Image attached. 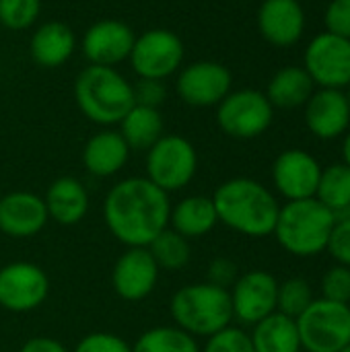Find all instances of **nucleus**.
Masks as SVG:
<instances>
[{"label":"nucleus","mask_w":350,"mask_h":352,"mask_svg":"<svg viewBox=\"0 0 350 352\" xmlns=\"http://www.w3.org/2000/svg\"><path fill=\"white\" fill-rule=\"evenodd\" d=\"M171 214L169 194L149 177H128L118 182L103 204V217L118 241L128 248H149L167 229Z\"/></svg>","instance_id":"nucleus-1"},{"label":"nucleus","mask_w":350,"mask_h":352,"mask_svg":"<svg viewBox=\"0 0 350 352\" xmlns=\"http://www.w3.org/2000/svg\"><path fill=\"white\" fill-rule=\"evenodd\" d=\"M219 223L248 237L274 233L281 204L274 194L256 179L233 177L221 184L212 196Z\"/></svg>","instance_id":"nucleus-2"},{"label":"nucleus","mask_w":350,"mask_h":352,"mask_svg":"<svg viewBox=\"0 0 350 352\" xmlns=\"http://www.w3.org/2000/svg\"><path fill=\"white\" fill-rule=\"evenodd\" d=\"M78 109L99 126L120 124L136 105L132 82L111 66H85L74 80Z\"/></svg>","instance_id":"nucleus-3"},{"label":"nucleus","mask_w":350,"mask_h":352,"mask_svg":"<svg viewBox=\"0 0 350 352\" xmlns=\"http://www.w3.org/2000/svg\"><path fill=\"white\" fill-rule=\"evenodd\" d=\"M336 214L320 200H293L281 206L274 237L285 252L297 258H314L328 250Z\"/></svg>","instance_id":"nucleus-4"},{"label":"nucleus","mask_w":350,"mask_h":352,"mask_svg":"<svg viewBox=\"0 0 350 352\" xmlns=\"http://www.w3.org/2000/svg\"><path fill=\"white\" fill-rule=\"evenodd\" d=\"M171 316L177 328L190 336L210 338L231 326V293L210 283L188 285L173 295Z\"/></svg>","instance_id":"nucleus-5"},{"label":"nucleus","mask_w":350,"mask_h":352,"mask_svg":"<svg viewBox=\"0 0 350 352\" xmlns=\"http://www.w3.org/2000/svg\"><path fill=\"white\" fill-rule=\"evenodd\" d=\"M295 322L305 352H338L350 344V309L344 303L314 299Z\"/></svg>","instance_id":"nucleus-6"},{"label":"nucleus","mask_w":350,"mask_h":352,"mask_svg":"<svg viewBox=\"0 0 350 352\" xmlns=\"http://www.w3.org/2000/svg\"><path fill=\"white\" fill-rule=\"evenodd\" d=\"M198 169L194 144L177 134H163L146 155V177L163 192L186 188Z\"/></svg>","instance_id":"nucleus-7"},{"label":"nucleus","mask_w":350,"mask_h":352,"mask_svg":"<svg viewBox=\"0 0 350 352\" xmlns=\"http://www.w3.org/2000/svg\"><path fill=\"white\" fill-rule=\"evenodd\" d=\"M274 120V107L266 93L258 89L231 91L217 105L219 128L237 140H252L262 136Z\"/></svg>","instance_id":"nucleus-8"},{"label":"nucleus","mask_w":350,"mask_h":352,"mask_svg":"<svg viewBox=\"0 0 350 352\" xmlns=\"http://www.w3.org/2000/svg\"><path fill=\"white\" fill-rule=\"evenodd\" d=\"M184 58L186 47L182 37L175 31L157 27L136 35L128 62L138 78L165 80L179 72Z\"/></svg>","instance_id":"nucleus-9"},{"label":"nucleus","mask_w":350,"mask_h":352,"mask_svg":"<svg viewBox=\"0 0 350 352\" xmlns=\"http://www.w3.org/2000/svg\"><path fill=\"white\" fill-rule=\"evenodd\" d=\"M303 68L320 89H344L350 85V39L324 31L316 35L303 54Z\"/></svg>","instance_id":"nucleus-10"},{"label":"nucleus","mask_w":350,"mask_h":352,"mask_svg":"<svg viewBox=\"0 0 350 352\" xmlns=\"http://www.w3.org/2000/svg\"><path fill=\"white\" fill-rule=\"evenodd\" d=\"M231 91V70L215 60H198L182 66L175 78L177 97L192 107H217Z\"/></svg>","instance_id":"nucleus-11"},{"label":"nucleus","mask_w":350,"mask_h":352,"mask_svg":"<svg viewBox=\"0 0 350 352\" xmlns=\"http://www.w3.org/2000/svg\"><path fill=\"white\" fill-rule=\"evenodd\" d=\"M320 175V161L303 148H289L281 153L272 165L274 188L283 198H287V202L316 198Z\"/></svg>","instance_id":"nucleus-12"},{"label":"nucleus","mask_w":350,"mask_h":352,"mask_svg":"<svg viewBox=\"0 0 350 352\" xmlns=\"http://www.w3.org/2000/svg\"><path fill=\"white\" fill-rule=\"evenodd\" d=\"M231 305L233 318L245 326H256L276 311L278 280L264 270H252L239 276L233 285Z\"/></svg>","instance_id":"nucleus-13"},{"label":"nucleus","mask_w":350,"mask_h":352,"mask_svg":"<svg viewBox=\"0 0 350 352\" xmlns=\"http://www.w3.org/2000/svg\"><path fill=\"white\" fill-rule=\"evenodd\" d=\"M50 293L45 272L29 262H14L0 270V305L23 314L39 307Z\"/></svg>","instance_id":"nucleus-14"},{"label":"nucleus","mask_w":350,"mask_h":352,"mask_svg":"<svg viewBox=\"0 0 350 352\" xmlns=\"http://www.w3.org/2000/svg\"><path fill=\"white\" fill-rule=\"evenodd\" d=\"M134 39L136 35L128 23L118 19H101L85 31L80 52L93 66L116 68L120 62L130 58Z\"/></svg>","instance_id":"nucleus-15"},{"label":"nucleus","mask_w":350,"mask_h":352,"mask_svg":"<svg viewBox=\"0 0 350 352\" xmlns=\"http://www.w3.org/2000/svg\"><path fill=\"white\" fill-rule=\"evenodd\" d=\"M307 130L320 140H334L350 130V107L342 89H318L305 103Z\"/></svg>","instance_id":"nucleus-16"},{"label":"nucleus","mask_w":350,"mask_h":352,"mask_svg":"<svg viewBox=\"0 0 350 352\" xmlns=\"http://www.w3.org/2000/svg\"><path fill=\"white\" fill-rule=\"evenodd\" d=\"M159 266L149 248H130L113 266L111 283L124 301H140L149 297L157 285Z\"/></svg>","instance_id":"nucleus-17"},{"label":"nucleus","mask_w":350,"mask_h":352,"mask_svg":"<svg viewBox=\"0 0 350 352\" xmlns=\"http://www.w3.org/2000/svg\"><path fill=\"white\" fill-rule=\"evenodd\" d=\"M260 35L276 45H295L305 31V10L301 0H264L258 8Z\"/></svg>","instance_id":"nucleus-18"},{"label":"nucleus","mask_w":350,"mask_h":352,"mask_svg":"<svg viewBox=\"0 0 350 352\" xmlns=\"http://www.w3.org/2000/svg\"><path fill=\"white\" fill-rule=\"evenodd\" d=\"M47 219L43 198L31 192H10L0 198V231L10 237H31Z\"/></svg>","instance_id":"nucleus-19"},{"label":"nucleus","mask_w":350,"mask_h":352,"mask_svg":"<svg viewBox=\"0 0 350 352\" xmlns=\"http://www.w3.org/2000/svg\"><path fill=\"white\" fill-rule=\"evenodd\" d=\"M76 52V35L62 21L39 25L29 39L31 60L41 68H60Z\"/></svg>","instance_id":"nucleus-20"},{"label":"nucleus","mask_w":350,"mask_h":352,"mask_svg":"<svg viewBox=\"0 0 350 352\" xmlns=\"http://www.w3.org/2000/svg\"><path fill=\"white\" fill-rule=\"evenodd\" d=\"M130 146L116 130H101L93 134L83 148V163L95 177L116 175L128 161Z\"/></svg>","instance_id":"nucleus-21"},{"label":"nucleus","mask_w":350,"mask_h":352,"mask_svg":"<svg viewBox=\"0 0 350 352\" xmlns=\"http://www.w3.org/2000/svg\"><path fill=\"white\" fill-rule=\"evenodd\" d=\"M47 217L60 225H76L89 210V196L76 177H58L45 192Z\"/></svg>","instance_id":"nucleus-22"},{"label":"nucleus","mask_w":350,"mask_h":352,"mask_svg":"<svg viewBox=\"0 0 350 352\" xmlns=\"http://www.w3.org/2000/svg\"><path fill=\"white\" fill-rule=\"evenodd\" d=\"M254 352H301L297 322L278 311L270 314L254 326L250 334Z\"/></svg>","instance_id":"nucleus-23"},{"label":"nucleus","mask_w":350,"mask_h":352,"mask_svg":"<svg viewBox=\"0 0 350 352\" xmlns=\"http://www.w3.org/2000/svg\"><path fill=\"white\" fill-rule=\"evenodd\" d=\"M314 80L303 66H285L268 82L266 97L272 107L295 109L307 103L314 95Z\"/></svg>","instance_id":"nucleus-24"},{"label":"nucleus","mask_w":350,"mask_h":352,"mask_svg":"<svg viewBox=\"0 0 350 352\" xmlns=\"http://www.w3.org/2000/svg\"><path fill=\"white\" fill-rule=\"evenodd\" d=\"M173 231H177L186 239H196L215 229L219 223L217 208L212 198L206 196H190L184 198L169 214Z\"/></svg>","instance_id":"nucleus-25"},{"label":"nucleus","mask_w":350,"mask_h":352,"mask_svg":"<svg viewBox=\"0 0 350 352\" xmlns=\"http://www.w3.org/2000/svg\"><path fill=\"white\" fill-rule=\"evenodd\" d=\"M163 116L155 107L134 105L120 122V134L130 151H149L163 136Z\"/></svg>","instance_id":"nucleus-26"},{"label":"nucleus","mask_w":350,"mask_h":352,"mask_svg":"<svg viewBox=\"0 0 350 352\" xmlns=\"http://www.w3.org/2000/svg\"><path fill=\"white\" fill-rule=\"evenodd\" d=\"M316 200L330 208L336 219L350 212V167L342 163H332L322 169Z\"/></svg>","instance_id":"nucleus-27"},{"label":"nucleus","mask_w":350,"mask_h":352,"mask_svg":"<svg viewBox=\"0 0 350 352\" xmlns=\"http://www.w3.org/2000/svg\"><path fill=\"white\" fill-rule=\"evenodd\" d=\"M149 252L153 260L157 262L159 270H182L190 262V245L188 239L182 237L173 229H163L149 245Z\"/></svg>","instance_id":"nucleus-28"},{"label":"nucleus","mask_w":350,"mask_h":352,"mask_svg":"<svg viewBox=\"0 0 350 352\" xmlns=\"http://www.w3.org/2000/svg\"><path fill=\"white\" fill-rule=\"evenodd\" d=\"M132 352H200V346L194 336L179 328H153L144 332Z\"/></svg>","instance_id":"nucleus-29"},{"label":"nucleus","mask_w":350,"mask_h":352,"mask_svg":"<svg viewBox=\"0 0 350 352\" xmlns=\"http://www.w3.org/2000/svg\"><path fill=\"white\" fill-rule=\"evenodd\" d=\"M314 301V293L307 280L303 278H289L283 285L278 283V297H276V311L297 320Z\"/></svg>","instance_id":"nucleus-30"},{"label":"nucleus","mask_w":350,"mask_h":352,"mask_svg":"<svg viewBox=\"0 0 350 352\" xmlns=\"http://www.w3.org/2000/svg\"><path fill=\"white\" fill-rule=\"evenodd\" d=\"M41 0H0V25L10 31H25L35 25Z\"/></svg>","instance_id":"nucleus-31"},{"label":"nucleus","mask_w":350,"mask_h":352,"mask_svg":"<svg viewBox=\"0 0 350 352\" xmlns=\"http://www.w3.org/2000/svg\"><path fill=\"white\" fill-rule=\"evenodd\" d=\"M322 299L334 303H350V268L336 264L322 276Z\"/></svg>","instance_id":"nucleus-32"},{"label":"nucleus","mask_w":350,"mask_h":352,"mask_svg":"<svg viewBox=\"0 0 350 352\" xmlns=\"http://www.w3.org/2000/svg\"><path fill=\"white\" fill-rule=\"evenodd\" d=\"M202 352H254V346L250 334L229 326L223 332L210 336Z\"/></svg>","instance_id":"nucleus-33"},{"label":"nucleus","mask_w":350,"mask_h":352,"mask_svg":"<svg viewBox=\"0 0 350 352\" xmlns=\"http://www.w3.org/2000/svg\"><path fill=\"white\" fill-rule=\"evenodd\" d=\"M326 252H330V256L336 260V264L350 268V212L336 219V225L332 229Z\"/></svg>","instance_id":"nucleus-34"},{"label":"nucleus","mask_w":350,"mask_h":352,"mask_svg":"<svg viewBox=\"0 0 350 352\" xmlns=\"http://www.w3.org/2000/svg\"><path fill=\"white\" fill-rule=\"evenodd\" d=\"M74 352H132L126 340H122L116 334H105V332H97V334H89L85 336Z\"/></svg>","instance_id":"nucleus-35"},{"label":"nucleus","mask_w":350,"mask_h":352,"mask_svg":"<svg viewBox=\"0 0 350 352\" xmlns=\"http://www.w3.org/2000/svg\"><path fill=\"white\" fill-rule=\"evenodd\" d=\"M326 31L350 39V0H332L324 14Z\"/></svg>","instance_id":"nucleus-36"},{"label":"nucleus","mask_w":350,"mask_h":352,"mask_svg":"<svg viewBox=\"0 0 350 352\" xmlns=\"http://www.w3.org/2000/svg\"><path fill=\"white\" fill-rule=\"evenodd\" d=\"M132 87H134V101H136V105H144V107L159 109V105L167 97V89H165V82L163 80L138 78Z\"/></svg>","instance_id":"nucleus-37"},{"label":"nucleus","mask_w":350,"mask_h":352,"mask_svg":"<svg viewBox=\"0 0 350 352\" xmlns=\"http://www.w3.org/2000/svg\"><path fill=\"white\" fill-rule=\"evenodd\" d=\"M237 278H239L237 276V266L231 260L217 258V260L210 262V266H208V283L210 285L229 291V287H233Z\"/></svg>","instance_id":"nucleus-38"},{"label":"nucleus","mask_w":350,"mask_h":352,"mask_svg":"<svg viewBox=\"0 0 350 352\" xmlns=\"http://www.w3.org/2000/svg\"><path fill=\"white\" fill-rule=\"evenodd\" d=\"M21 352H68L58 340H52V338H45V336H37V338H31L23 344Z\"/></svg>","instance_id":"nucleus-39"},{"label":"nucleus","mask_w":350,"mask_h":352,"mask_svg":"<svg viewBox=\"0 0 350 352\" xmlns=\"http://www.w3.org/2000/svg\"><path fill=\"white\" fill-rule=\"evenodd\" d=\"M342 157H344V163L350 167V130L344 134V142H342Z\"/></svg>","instance_id":"nucleus-40"},{"label":"nucleus","mask_w":350,"mask_h":352,"mask_svg":"<svg viewBox=\"0 0 350 352\" xmlns=\"http://www.w3.org/2000/svg\"><path fill=\"white\" fill-rule=\"evenodd\" d=\"M347 101H349V107H350V85H349V91H347Z\"/></svg>","instance_id":"nucleus-41"},{"label":"nucleus","mask_w":350,"mask_h":352,"mask_svg":"<svg viewBox=\"0 0 350 352\" xmlns=\"http://www.w3.org/2000/svg\"><path fill=\"white\" fill-rule=\"evenodd\" d=\"M338 352H350V344H347V346H344L342 351H338Z\"/></svg>","instance_id":"nucleus-42"},{"label":"nucleus","mask_w":350,"mask_h":352,"mask_svg":"<svg viewBox=\"0 0 350 352\" xmlns=\"http://www.w3.org/2000/svg\"><path fill=\"white\" fill-rule=\"evenodd\" d=\"M349 309H350V303H349Z\"/></svg>","instance_id":"nucleus-43"}]
</instances>
